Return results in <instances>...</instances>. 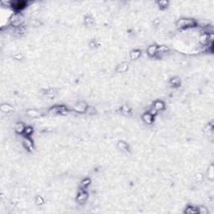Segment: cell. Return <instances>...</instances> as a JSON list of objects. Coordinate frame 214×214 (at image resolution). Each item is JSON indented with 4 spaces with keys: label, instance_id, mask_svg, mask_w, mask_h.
I'll use <instances>...</instances> for the list:
<instances>
[{
    "label": "cell",
    "instance_id": "30bf717a",
    "mask_svg": "<svg viewBox=\"0 0 214 214\" xmlns=\"http://www.w3.org/2000/svg\"><path fill=\"white\" fill-rule=\"evenodd\" d=\"M128 69V65H127L126 63H122V64H120V65L117 67V72H119V73H125L126 70Z\"/></svg>",
    "mask_w": 214,
    "mask_h": 214
},
{
    "label": "cell",
    "instance_id": "e0dca14e",
    "mask_svg": "<svg viewBox=\"0 0 214 214\" xmlns=\"http://www.w3.org/2000/svg\"><path fill=\"white\" fill-rule=\"evenodd\" d=\"M170 82L173 86H178L180 85V83H181V80H180V79L178 78V77H174V78H172V79L170 80Z\"/></svg>",
    "mask_w": 214,
    "mask_h": 214
},
{
    "label": "cell",
    "instance_id": "8fae6325",
    "mask_svg": "<svg viewBox=\"0 0 214 214\" xmlns=\"http://www.w3.org/2000/svg\"><path fill=\"white\" fill-rule=\"evenodd\" d=\"M23 146H24V147L27 150H33V144H32L31 140H30L25 138L24 140H23Z\"/></svg>",
    "mask_w": 214,
    "mask_h": 214
},
{
    "label": "cell",
    "instance_id": "6da1fadb",
    "mask_svg": "<svg viewBox=\"0 0 214 214\" xmlns=\"http://www.w3.org/2000/svg\"><path fill=\"white\" fill-rule=\"evenodd\" d=\"M195 25V21L192 19H180L176 22V27L178 29H185Z\"/></svg>",
    "mask_w": 214,
    "mask_h": 214
},
{
    "label": "cell",
    "instance_id": "5bb4252c",
    "mask_svg": "<svg viewBox=\"0 0 214 214\" xmlns=\"http://www.w3.org/2000/svg\"><path fill=\"white\" fill-rule=\"evenodd\" d=\"M169 49L167 48L166 46H160L158 47V49H157V53H159V55H165L167 52H168Z\"/></svg>",
    "mask_w": 214,
    "mask_h": 214
},
{
    "label": "cell",
    "instance_id": "9c48e42d",
    "mask_svg": "<svg viewBox=\"0 0 214 214\" xmlns=\"http://www.w3.org/2000/svg\"><path fill=\"white\" fill-rule=\"evenodd\" d=\"M117 146L122 151H127V150H128V145L126 144V142L123 141V140H120L118 144H117Z\"/></svg>",
    "mask_w": 214,
    "mask_h": 214
},
{
    "label": "cell",
    "instance_id": "5b68a950",
    "mask_svg": "<svg viewBox=\"0 0 214 214\" xmlns=\"http://www.w3.org/2000/svg\"><path fill=\"white\" fill-rule=\"evenodd\" d=\"M157 49H158V46L156 44H151L150 45L148 48L146 49V53L147 55L150 56H154L155 55H156L157 53Z\"/></svg>",
    "mask_w": 214,
    "mask_h": 214
},
{
    "label": "cell",
    "instance_id": "44dd1931",
    "mask_svg": "<svg viewBox=\"0 0 214 214\" xmlns=\"http://www.w3.org/2000/svg\"><path fill=\"white\" fill-rule=\"evenodd\" d=\"M90 180L89 178H86V179L83 180L82 182H81V185H82L83 186H85V187L88 186L90 185Z\"/></svg>",
    "mask_w": 214,
    "mask_h": 214
},
{
    "label": "cell",
    "instance_id": "7402d4cb",
    "mask_svg": "<svg viewBox=\"0 0 214 214\" xmlns=\"http://www.w3.org/2000/svg\"><path fill=\"white\" fill-rule=\"evenodd\" d=\"M197 210H198V213H201V214H206V213H207V209L206 208V207H199V208H197Z\"/></svg>",
    "mask_w": 214,
    "mask_h": 214
},
{
    "label": "cell",
    "instance_id": "cb8c5ba5",
    "mask_svg": "<svg viewBox=\"0 0 214 214\" xmlns=\"http://www.w3.org/2000/svg\"><path fill=\"white\" fill-rule=\"evenodd\" d=\"M92 23H93V20H92V19H90V18H86V19H85V23H86L87 25L91 24Z\"/></svg>",
    "mask_w": 214,
    "mask_h": 214
},
{
    "label": "cell",
    "instance_id": "d6986e66",
    "mask_svg": "<svg viewBox=\"0 0 214 214\" xmlns=\"http://www.w3.org/2000/svg\"><path fill=\"white\" fill-rule=\"evenodd\" d=\"M35 203L37 204L38 206H41L42 204L43 203V199L42 197L40 196H37L35 197Z\"/></svg>",
    "mask_w": 214,
    "mask_h": 214
},
{
    "label": "cell",
    "instance_id": "2e32d148",
    "mask_svg": "<svg viewBox=\"0 0 214 214\" xmlns=\"http://www.w3.org/2000/svg\"><path fill=\"white\" fill-rule=\"evenodd\" d=\"M27 115H29L30 117H38L39 115V113L35 110H29L27 111Z\"/></svg>",
    "mask_w": 214,
    "mask_h": 214
},
{
    "label": "cell",
    "instance_id": "603a6c76",
    "mask_svg": "<svg viewBox=\"0 0 214 214\" xmlns=\"http://www.w3.org/2000/svg\"><path fill=\"white\" fill-rule=\"evenodd\" d=\"M167 3L166 1H159L158 2V4L160 5V6H162V8H164V7H166V5H167Z\"/></svg>",
    "mask_w": 214,
    "mask_h": 214
},
{
    "label": "cell",
    "instance_id": "3957f363",
    "mask_svg": "<svg viewBox=\"0 0 214 214\" xmlns=\"http://www.w3.org/2000/svg\"><path fill=\"white\" fill-rule=\"evenodd\" d=\"M87 198H88V193L85 192V191H80L78 194V196L76 197V200L79 203L83 204L86 202Z\"/></svg>",
    "mask_w": 214,
    "mask_h": 214
},
{
    "label": "cell",
    "instance_id": "52a82bcc",
    "mask_svg": "<svg viewBox=\"0 0 214 214\" xmlns=\"http://www.w3.org/2000/svg\"><path fill=\"white\" fill-rule=\"evenodd\" d=\"M15 130L18 133H23L24 132V130H25V126L23 125V124L22 123V122H18L15 125Z\"/></svg>",
    "mask_w": 214,
    "mask_h": 214
},
{
    "label": "cell",
    "instance_id": "277c9868",
    "mask_svg": "<svg viewBox=\"0 0 214 214\" xmlns=\"http://www.w3.org/2000/svg\"><path fill=\"white\" fill-rule=\"evenodd\" d=\"M142 120L145 123L150 125V124H151L153 122V115L150 112L144 113L142 115Z\"/></svg>",
    "mask_w": 214,
    "mask_h": 214
},
{
    "label": "cell",
    "instance_id": "d4e9b609",
    "mask_svg": "<svg viewBox=\"0 0 214 214\" xmlns=\"http://www.w3.org/2000/svg\"><path fill=\"white\" fill-rule=\"evenodd\" d=\"M122 111H123V112H129V111H130L129 107H127V106H123V107H122Z\"/></svg>",
    "mask_w": 214,
    "mask_h": 214
},
{
    "label": "cell",
    "instance_id": "ac0fdd59",
    "mask_svg": "<svg viewBox=\"0 0 214 214\" xmlns=\"http://www.w3.org/2000/svg\"><path fill=\"white\" fill-rule=\"evenodd\" d=\"M185 213H198V210H197V207L194 208L192 207H188L185 210Z\"/></svg>",
    "mask_w": 214,
    "mask_h": 214
},
{
    "label": "cell",
    "instance_id": "8992f818",
    "mask_svg": "<svg viewBox=\"0 0 214 214\" xmlns=\"http://www.w3.org/2000/svg\"><path fill=\"white\" fill-rule=\"evenodd\" d=\"M140 55H141V52H140V50L135 49V50H133V51L130 52V59L131 60H136V59H138L140 58Z\"/></svg>",
    "mask_w": 214,
    "mask_h": 214
},
{
    "label": "cell",
    "instance_id": "7c38bea8",
    "mask_svg": "<svg viewBox=\"0 0 214 214\" xmlns=\"http://www.w3.org/2000/svg\"><path fill=\"white\" fill-rule=\"evenodd\" d=\"M25 33V28L23 26H20L14 29V34L17 36H21Z\"/></svg>",
    "mask_w": 214,
    "mask_h": 214
},
{
    "label": "cell",
    "instance_id": "7a4b0ae2",
    "mask_svg": "<svg viewBox=\"0 0 214 214\" xmlns=\"http://www.w3.org/2000/svg\"><path fill=\"white\" fill-rule=\"evenodd\" d=\"M87 104L85 102H79L78 104H76L74 107V110L75 111L78 112V113H84L87 110Z\"/></svg>",
    "mask_w": 214,
    "mask_h": 214
},
{
    "label": "cell",
    "instance_id": "4fadbf2b",
    "mask_svg": "<svg viewBox=\"0 0 214 214\" xmlns=\"http://www.w3.org/2000/svg\"><path fill=\"white\" fill-rule=\"evenodd\" d=\"M1 110L4 113H9L13 110V108L9 105H7V104H3V105H1Z\"/></svg>",
    "mask_w": 214,
    "mask_h": 214
},
{
    "label": "cell",
    "instance_id": "9a60e30c",
    "mask_svg": "<svg viewBox=\"0 0 214 214\" xmlns=\"http://www.w3.org/2000/svg\"><path fill=\"white\" fill-rule=\"evenodd\" d=\"M25 4V3L24 2H15L14 3H13V8L16 9V10H19V9H21L22 8H23V6H24Z\"/></svg>",
    "mask_w": 214,
    "mask_h": 214
},
{
    "label": "cell",
    "instance_id": "ffe728a7",
    "mask_svg": "<svg viewBox=\"0 0 214 214\" xmlns=\"http://www.w3.org/2000/svg\"><path fill=\"white\" fill-rule=\"evenodd\" d=\"M33 130L31 126H28V127H26L25 128V130H24V133L26 134L27 136H29V135H31V134L33 133Z\"/></svg>",
    "mask_w": 214,
    "mask_h": 214
},
{
    "label": "cell",
    "instance_id": "ba28073f",
    "mask_svg": "<svg viewBox=\"0 0 214 214\" xmlns=\"http://www.w3.org/2000/svg\"><path fill=\"white\" fill-rule=\"evenodd\" d=\"M153 108L156 110L157 111H158V110H162L164 108H165V105H164V103L162 101H160V100H156V101L154 103Z\"/></svg>",
    "mask_w": 214,
    "mask_h": 214
}]
</instances>
